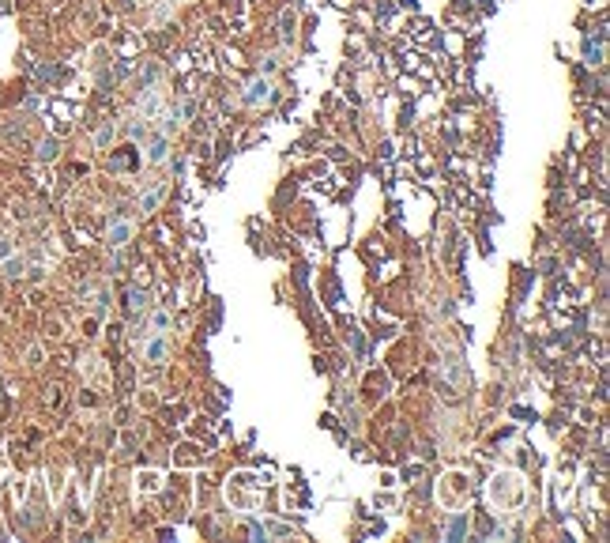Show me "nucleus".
I'll return each mask as SVG.
<instances>
[{
	"instance_id": "nucleus-6",
	"label": "nucleus",
	"mask_w": 610,
	"mask_h": 543,
	"mask_svg": "<svg viewBox=\"0 0 610 543\" xmlns=\"http://www.w3.org/2000/svg\"><path fill=\"white\" fill-rule=\"evenodd\" d=\"M166 325H170V313L158 310V313H155V328H166Z\"/></svg>"
},
{
	"instance_id": "nucleus-5",
	"label": "nucleus",
	"mask_w": 610,
	"mask_h": 543,
	"mask_svg": "<svg viewBox=\"0 0 610 543\" xmlns=\"http://www.w3.org/2000/svg\"><path fill=\"white\" fill-rule=\"evenodd\" d=\"M143 291H128V310H143Z\"/></svg>"
},
{
	"instance_id": "nucleus-2",
	"label": "nucleus",
	"mask_w": 610,
	"mask_h": 543,
	"mask_svg": "<svg viewBox=\"0 0 610 543\" xmlns=\"http://www.w3.org/2000/svg\"><path fill=\"white\" fill-rule=\"evenodd\" d=\"M128 234H132L128 223H117V226L110 230V245H124V241H128Z\"/></svg>"
},
{
	"instance_id": "nucleus-1",
	"label": "nucleus",
	"mask_w": 610,
	"mask_h": 543,
	"mask_svg": "<svg viewBox=\"0 0 610 543\" xmlns=\"http://www.w3.org/2000/svg\"><path fill=\"white\" fill-rule=\"evenodd\" d=\"M245 98H249V102H267V98H271V87H267L264 79H256V83L249 87V95H245Z\"/></svg>"
},
{
	"instance_id": "nucleus-3",
	"label": "nucleus",
	"mask_w": 610,
	"mask_h": 543,
	"mask_svg": "<svg viewBox=\"0 0 610 543\" xmlns=\"http://www.w3.org/2000/svg\"><path fill=\"white\" fill-rule=\"evenodd\" d=\"M162 159H166V140L158 136L155 144H151V163H162Z\"/></svg>"
},
{
	"instance_id": "nucleus-4",
	"label": "nucleus",
	"mask_w": 610,
	"mask_h": 543,
	"mask_svg": "<svg viewBox=\"0 0 610 543\" xmlns=\"http://www.w3.org/2000/svg\"><path fill=\"white\" fill-rule=\"evenodd\" d=\"M162 355H166V340H155V344L147 347V359H151V362H158Z\"/></svg>"
}]
</instances>
